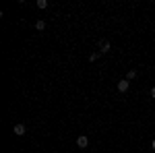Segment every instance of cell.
I'll return each mask as SVG.
<instances>
[{"instance_id": "1", "label": "cell", "mask_w": 155, "mask_h": 153, "mask_svg": "<svg viewBox=\"0 0 155 153\" xmlns=\"http://www.w3.org/2000/svg\"><path fill=\"white\" fill-rule=\"evenodd\" d=\"M110 50H112V44H110L107 39H101V42H99V52L106 54V52H110Z\"/></svg>"}, {"instance_id": "2", "label": "cell", "mask_w": 155, "mask_h": 153, "mask_svg": "<svg viewBox=\"0 0 155 153\" xmlns=\"http://www.w3.org/2000/svg\"><path fill=\"white\" fill-rule=\"evenodd\" d=\"M128 85H130V83H128V79L118 81V91H120V93H126V91H128Z\"/></svg>"}, {"instance_id": "3", "label": "cell", "mask_w": 155, "mask_h": 153, "mask_svg": "<svg viewBox=\"0 0 155 153\" xmlns=\"http://www.w3.org/2000/svg\"><path fill=\"white\" fill-rule=\"evenodd\" d=\"M12 132H15L17 137H23L25 132H27V128H25V124H17V126L12 128Z\"/></svg>"}, {"instance_id": "4", "label": "cell", "mask_w": 155, "mask_h": 153, "mask_svg": "<svg viewBox=\"0 0 155 153\" xmlns=\"http://www.w3.org/2000/svg\"><path fill=\"white\" fill-rule=\"evenodd\" d=\"M77 145H79L81 149H85V147L89 145V139H87L85 135H81V137H77Z\"/></svg>"}, {"instance_id": "5", "label": "cell", "mask_w": 155, "mask_h": 153, "mask_svg": "<svg viewBox=\"0 0 155 153\" xmlns=\"http://www.w3.org/2000/svg\"><path fill=\"white\" fill-rule=\"evenodd\" d=\"M35 29H37V31H44V29H46V21H41V19H39V21L35 23Z\"/></svg>"}, {"instance_id": "6", "label": "cell", "mask_w": 155, "mask_h": 153, "mask_svg": "<svg viewBox=\"0 0 155 153\" xmlns=\"http://www.w3.org/2000/svg\"><path fill=\"white\" fill-rule=\"evenodd\" d=\"M134 77H137V71H134V68H130V71L126 72V79H128V81H132Z\"/></svg>"}, {"instance_id": "7", "label": "cell", "mask_w": 155, "mask_h": 153, "mask_svg": "<svg viewBox=\"0 0 155 153\" xmlns=\"http://www.w3.org/2000/svg\"><path fill=\"white\" fill-rule=\"evenodd\" d=\"M48 6V0H37V8H46Z\"/></svg>"}, {"instance_id": "8", "label": "cell", "mask_w": 155, "mask_h": 153, "mask_svg": "<svg viewBox=\"0 0 155 153\" xmlns=\"http://www.w3.org/2000/svg\"><path fill=\"white\" fill-rule=\"evenodd\" d=\"M99 56H101V52H93V54L89 56V60H91V62H95V60L99 58Z\"/></svg>"}, {"instance_id": "9", "label": "cell", "mask_w": 155, "mask_h": 153, "mask_svg": "<svg viewBox=\"0 0 155 153\" xmlns=\"http://www.w3.org/2000/svg\"><path fill=\"white\" fill-rule=\"evenodd\" d=\"M151 97H153V99H155V87H153V89H151Z\"/></svg>"}, {"instance_id": "10", "label": "cell", "mask_w": 155, "mask_h": 153, "mask_svg": "<svg viewBox=\"0 0 155 153\" xmlns=\"http://www.w3.org/2000/svg\"><path fill=\"white\" fill-rule=\"evenodd\" d=\"M151 147H153V149H155V139H153V143H151Z\"/></svg>"}]
</instances>
